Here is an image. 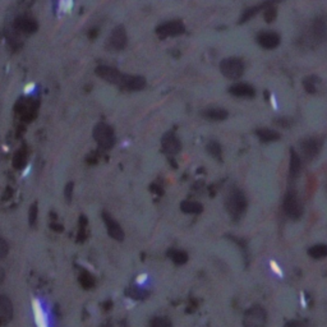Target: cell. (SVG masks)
Instances as JSON below:
<instances>
[{
	"label": "cell",
	"mask_w": 327,
	"mask_h": 327,
	"mask_svg": "<svg viewBox=\"0 0 327 327\" xmlns=\"http://www.w3.org/2000/svg\"><path fill=\"white\" fill-rule=\"evenodd\" d=\"M226 210L230 213L231 217L234 219H239L240 216L246 212L247 210V198L244 196V193L239 189H233L229 193V196L226 198Z\"/></svg>",
	"instance_id": "cell-1"
},
{
	"label": "cell",
	"mask_w": 327,
	"mask_h": 327,
	"mask_svg": "<svg viewBox=\"0 0 327 327\" xmlns=\"http://www.w3.org/2000/svg\"><path fill=\"white\" fill-rule=\"evenodd\" d=\"M94 138L97 145L104 150L112 149L115 143L114 131L106 123H98L94 128Z\"/></svg>",
	"instance_id": "cell-2"
},
{
	"label": "cell",
	"mask_w": 327,
	"mask_h": 327,
	"mask_svg": "<svg viewBox=\"0 0 327 327\" xmlns=\"http://www.w3.org/2000/svg\"><path fill=\"white\" fill-rule=\"evenodd\" d=\"M267 322V312L261 306H253L246 310L243 318L244 327H265Z\"/></svg>",
	"instance_id": "cell-3"
},
{
	"label": "cell",
	"mask_w": 327,
	"mask_h": 327,
	"mask_svg": "<svg viewBox=\"0 0 327 327\" xmlns=\"http://www.w3.org/2000/svg\"><path fill=\"white\" fill-rule=\"evenodd\" d=\"M220 71L229 79H238L243 75L244 64L238 58H226L220 63Z\"/></svg>",
	"instance_id": "cell-4"
},
{
	"label": "cell",
	"mask_w": 327,
	"mask_h": 327,
	"mask_svg": "<svg viewBox=\"0 0 327 327\" xmlns=\"http://www.w3.org/2000/svg\"><path fill=\"white\" fill-rule=\"evenodd\" d=\"M284 211H285L288 217L293 220L299 219L303 213V207H302V203H300L295 191L290 189L284 197Z\"/></svg>",
	"instance_id": "cell-5"
},
{
	"label": "cell",
	"mask_w": 327,
	"mask_h": 327,
	"mask_svg": "<svg viewBox=\"0 0 327 327\" xmlns=\"http://www.w3.org/2000/svg\"><path fill=\"white\" fill-rule=\"evenodd\" d=\"M95 72L101 79L109 82V83L116 84V86H122L123 84V79H124L125 75H123L122 72L115 69V68L108 67V65H98L95 69Z\"/></svg>",
	"instance_id": "cell-6"
},
{
	"label": "cell",
	"mask_w": 327,
	"mask_h": 327,
	"mask_svg": "<svg viewBox=\"0 0 327 327\" xmlns=\"http://www.w3.org/2000/svg\"><path fill=\"white\" fill-rule=\"evenodd\" d=\"M186 27L180 20H170L165 23L160 24L159 27L156 28L157 35L161 38H170V36H179V35L184 34Z\"/></svg>",
	"instance_id": "cell-7"
},
{
	"label": "cell",
	"mask_w": 327,
	"mask_h": 327,
	"mask_svg": "<svg viewBox=\"0 0 327 327\" xmlns=\"http://www.w3.org/2000/svg\"><path fill=\"white\" fill-rule=\"evenodd\" d=\"M257 42L260 46H262L266 50H272L276 49L280 45V36L276 32H270V31H263L257 36Z\"/></svg>",
	"instance_id": "cell-8"
},
{
	"label": "cell",
	"mask_w": 327,
	"mask_h": 327,
	"mask_svg": "<svg viewBox=\"0 0 327 327\" xmlns=\"http://www.w3.org/2000/svg\"><path fill=\"white\" fill-rule=\"evenodd\" d=\"M127 41H128L127 32H125V28L123 26L115 27L110 34V38H109V44L114 50H123L127 46Z\"/></svg>",
	"instance_id": "cell-9"
},
{
	"label": "cell",
	"mask_w": 327,
	"mask_h": 327,
	"mask_svg": "<svg viewBox=\"0 0 327 327\" xmlns=\"http://www.w3.org/2000/svg\"><path fill=\"white\" fill-rule=\"evenodd\" d=\"M161 145L164 151L166 154H169V155H176L180 151V149H182L180 141L176 138V135L174 133H172V132H168V133L164 135V137L161 139Z\"/></svg>",
	"instance_id": "cell-10"
},
{
	"label": "cell",
	"mask_w": 327,
	"mask_h": 327,
	"mask_svg": "<svg viewBox=\"0 0 327 327\" xmlns=\"http://www.w3.org/2000/svg\"><path fill=\"white\" fill-rule=\"evenodd\" d=\"M300 149L307 160L314 159L321 150V142L317 138H307L300 143Z\"/></svg>",
	"instance_id": "cell-11"
},
{
	"label": "cell",
	"mask_w": 327,
	"mask_h": 327,
	"mask_svg": "<svg viewBox=\"0 0 327 327\" xmlns=\"http://www.w3.org/2000/svg\"><path fill=\"white\" fill-rule=\"evenodd\" d=\"M104 221L105 225H106V230H108L109 235L112 236L113 239L115 240H123L124 239V231H123L122 226L119 225L118 221H115L112 216L109 213H104Z\"/></svg>",
	"instance_id": "cell-12"
},
{
	"label": "cell",
	"mask_w": 327,
	"mask_h": 327,
	"mask_svg": "<svg viewBox=\"0 0 327 327\" xmlns=\"http://www.w3.org/2000/svg\"><path fill=\"white\" fill-rule=\"evenodd\" d=\"M14 28L23 34H34L38 31V23L36 20L28 17H18L14 20Z\"/></svg>",
	"instance_id": "cell-13"
},
{
	"label": "cell",
	"mask_w": 327,
	"mask_h": 327,
	"mask_svg": "<svg viewBox=\"0 0 327 327\" xmlns=\"http://www.w3.org/2000/svg\"><path fill=\"white\" fill-rule=\"evenodd\" d=\"M230 95L236 96V97H254L256 95V90L250 86V83H234L233 86H230L229 88Z\"/></svg>",
	"instance_id": "cell-14"
},
{
	"label": "cell",
	"mask_w": 327,
	"mask_h": 327,
	"mask_svg": "<svg viewBox=\"0 0 327 327\" xmlns=\"http://www.w3.org/2000/svg\"><path fill=\"white\" fill-rule=\"evenodd\" d=\"M146 86V79L141 76H124L122 87L129 91H141Z\"/></svg>",
	"instance_id": "cell-15"
},
{
	"label": "cell",
	"mask_w": 327,
	"mask_h": 327,
	"mask_svg": "<svg viewBox=\"0 0 327 327\" xmlns=\"http://www.w3.org/2000/svg\"><path fill=\"white\" fill-rule=\"evenodd\" d=\"M13 317V304L8 297L0 295V324L8 322Z\"/></svg>",
	"instance_id": "cell-16"
},
{
	"label": "cell",
	"mask_w": 327,
	"mask_h": 327,
	"mask_svg": "<svg viewBox=\"0 0 327 327\" xmlns=\"http://www.w3.org/2000/svg\"><path fill=\"white\" fill-rule=\"evenodd\" d=\"M202 115L205 118L210 119V120H215V122H221V120H225L228 118V112L225 109L221 108H210L203 110Z\"/></svg>",
	"instance_id": "cell-17"
},
{
	"label": "cell",
	"mask_w": 327,
	"mask_h": 327,
	"mask_svg": "<svg viewBox=\"0 0 327 327\" xmlns=\"http://www.w3.org/2000/svg\"><path fill=\"white\" fill-rule=\"evenodd\" d=\"M275 0H267V1H263V3L258 4L256 7L248 8L247 10H244V13L242 14V17H240V23H244L247 20H250L253 16H256L260 10H265L269 5H272V3Z\"/></svg>",
	"instance_id": "cell-18"
},
{
	"label": "cell",
	"mask_w": 327,
	"mask_h": 327,
	"mask_svg": "<svg viewBox=\"0 0 327 327\" xmlns=\"http://www.w3.org/2000/svg\"><path fill=\"white\" fill-rule=\"evenodd\" d=\"M256 135L260 138L261 142L263 143H270V142H275L280 138V135L276 131L270 128H261L256 131Z\"/></svg>",
	"instance_id": "cell-19"
},
{
	"label": "cell",
	"mask_w": 327,
	"mask_h": 327,
	"mask_svg": "<svg viewBox=\"0 0 327 327\" xmlns=\"http://www.w3.org/2000/svg\"><path fill=\"white\" fill-rule=\"evenodd\" d=\"M300 170H302V160L300 156L293 149L290 150V176L291 178H297L299 175Z\"/></svg>",
	"instance_id": "cell-20"
},
{
	"label": "cell",
	"mask_w": 327,
	"mask_h": 327,
	"mask_svg": "<svg viewBox=\"0 0 327 327\" xmlns=\"http://www.w3.org/2000/svg\"><path fill=\"white\" fill-rule=\"evenodd\" d=\"M312 31H313V36L314 38L317 41H322L325 40L327 35V24L322 18H317V19L313 22V27H312Z\"/></svg>",
	"instance_id": "cell-21"
},
{
	"label": "cell",
	"mask_w": 327,
	"mask_h": 327,
	"mask_svg": "<svg viewBox=\"0 0 327 327\" xmlns=\"http://www.w3.org/2000/svg\"><path fill=\"white\" fill-rule=\"evenodd\" d=\"M308 254L314 260H322L327 257V244H314L308 250Z\"/></svg>",
	"instance_id": "cell-22"
},
{
	"label": "cell",
	"mask_w": 327,
	"mask_h": 327,
	"mask_svg": "<svg viewBox=\"0 0 327 327\" xmlns=\"http://www.w3.org/2000/svg\"><path fill=\"white\" fill-rule=\"evenodd\" d=\"M180 210L186 213H201L202 212V205L199 202H194V201H184L180 205Z\"/></svg>",
	"instance_id": "cell-23"
},
{
	"label": "cell",
	"mask_w": 327,
	"mask_h": 327,
	"mask_svg": "<svg viewBox=\"0 0 327 327\" xmlns=\"http://www.w3.org/2000/svg\"><path fill=\"white\" fill-rule=\"evenodd\" d=\"M169 257L172 258L173 262L176 263V265H184V263L188 261V254L183 250H173L169 252Z\"/></svg>",
	"instance_id": "cell-24"
},
{
	"label": "cell",
	"mask_w": 327,
	"mask_h": 327,
	"mask_svg": "<svg viewBox=\"0 0 327 327\" xmlns=\"http://www.w3.org/2000/svg\"><path fill=\"white\" fill-rule=\"evenodd\" d=\"M34 310H35V321H36L38 326L47 327L46 320H45V316H44V310L41 309L40 304H38V302H35L34 303Z\"/></svg>",
	"instance_id": "cell-25"
},
{
	"label": "cell",
	"mask_w": 327,
	"mask_h": 327,
	"mask_svg": "<svg viewBox=\"0 0 327 327\" xmlns=\"http://www.w3.org/2000/svg\"><path fill=\"white\" fill-rule=\"evenodd\" d=\"M207 151L212 157L217 160H221V154H223V150H221V146H220L219 142L216 141H211L209 142V145H207Z\"/></svg>",
	"instance_id": "cell-26"
},
{
	"label": "cell",
	"mask_w": 327,
	"mask_h": 327,
	"mask_svg": "<svg viewBox=\"0 0 327 327\" xmlns=\"http://www.w3.org/2000/svg\"><path fill=\"white\" fill-rule=\"evenodd\" d=\"M26 161H27V155H26V151L24 150H19V151L16 154L13 159V165L14 168L22 169L26 165Z\"/></svg>",
	"instance_id": "cell-27"
},
{
	"label": "cell",
	"mask_w": 327,
	"mask_h": 327,
	"mask_svg": "<svg viewBox=\"0 0 327 327\" xmlns=\"http://www.w3.org/2000/svg\"><path fill=\"white\" fill-rule=\"evenodd\" d=\"M38 213V203H32V206L30 207V211H28V223H30L31 226H34L35 224H36Z\"/></svg>",
	"instance_id": "cell-28"
},
{
	"label": "cell",
	"mask_w": 327,
	"mask_h": 327,
	"mask_svg": "<svg viewBox=\"0 0 327 327\" xmlns=\"http://www.w3.org/2000/svg\"><path fill=\"white\" fill-rule=\"evenodd\" d=\"M265 20H266L267 23H271L272 20H275V18H276L277 16V10L276 8L272 7V5H269V7L265 9Z\"/></svg>",
	"instance_id": "cell-29"
},
{
	"label": "cell",
	"mask_w": 327,
	"mask_h": 327,
	"mask_svg": "<svg viewBox=\"0 0 327 327\" xmlns=\"http://www.w3.org/2000/svg\"><path fill=\"white\" fill-rule=\"evenodd\" d=\"M150 327H170V322L168 318L155 317L150 322Z\"/></svg>",
	"instance_id": "cell-30"
},
{
	"label": "cell",
	"mask_w": 327,
	"mask_h": 327,
	"mask_svg": "<svg viewBox=\"0 0 327 327\" xmlns=\"http://www.w3.org/2000/svg\"><path fill=\"white\" fill-rule=\"evenodd\" d=\"M79 281H81V284L83 285L84 288H91L92 285H94V279L91 277V275L87 272H83L81 273V277H79Z\"/></svg>",
	"instance_id": "cell-31"
},
{
	"label": "cell",
	"mask_w": 327,
	"mask_h": 327,
	"mask_svg": "<svg viewBox=\"0 0 327 327\" xmlns=\"http://www.w3.org/2000/svg\"><path fill=\"white\" fill-rule=\"evenodd\" d=\"M8 252H9V246H8L7 240L0 238V260H3L8 256Z\"/></svg>",
	"instance_id": "cell-32"
},
{
	"label": "cell",
	"mask_w": 327,
	"mask_h": 327,
	"mask_svg": "<svg viewBox=\"0 0 327 327\" xmlns=\"http://www.w3.org/2000/svg\"><path fill=\"white\" fill-rule=\"evenodd\" d=\"M129 295H131L132 298L138 299V298H145L146 295H147V293H146L145 290L139 289V288H132V289L129 290Z\"/></svg>",
	"instance_id": "cell-33"
},
{
	"label": "cell",
	"mask_w": 327,
	"mask_h": 327,
	"mask_svg": "<svg viewBox=\"0 0 327 327\" xmlns=\"http://www.w3.org/2000/svg\"><path fill=\"white\" fill-rule=\"evenodd\" d=\"M73 188H75V186H73V183H68L67 186H65V199H67L68 202H71L72 201V194H73Z\"/></svg>",
	"instance_id": "cell-34"
},
{
	"label": "cell",
	"mask_w": 327,
	"mask_h": 327,
	"mask_svg": "<svg viewBox=\"0 0 327 327\" xmlns=\"http://www.w3.org/2000/svg\"><path fill=\"white\" fill-rule=\"evenodd\" d=\"M303 84L304 88H306V91H307L308 94H316V86H314L313 82H310L309 79H304Z\"/></svg>",
	"instance_id": "cell-35"
},
{
	"label": "cell",
	"mask_w": 327,
	"mask_h": 327,
	"mask_svg": "<svg viewBox=\"0 0 327 327\" xmlns=\"http://www.w3.org/2000/svg\"><path fill=\"white\" fill-rule=\"evenodd\" d=\"M275 123H276L277 125H280V127H283V128H287V127H290V120L288 118H277L275 119Z\"/></svg>",
	"instance_id": "cell-36"
},
{
	"label": "cell",
	"mask_w": 327,
	"mask_h": 327,
	"mask_svg": "<svg viewBox=\"0 0 327 327\" xmlns=\"http://www.w3.org/2000/svg\"><path fill=\"white\" fill-rule=\"evenodd\" d=\"M284 327H307L302 321H289Z\"/></svg>",
	"instance_id": "cell-37"
}]
</instances>
